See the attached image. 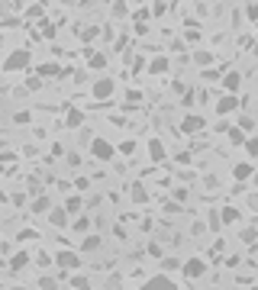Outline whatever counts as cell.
Returning a JSON list of instances; mask_svg holds the SVG:
<instances>
[{
    "instance_id": "obj_1",
    "label": "cell",
    "mask_w": 258,
    "mask_h": 290,
    "mask_svg": "<svg viewBox=\"0 0 258 290\" xmlns=\"http://www.w3.org/2000/svg\"><path fill=\"white\" fill-rule=\"evenodd\" d=\"M3 71H6V74L32 71V55H29V48H13V52L3 58Z\"/></svg>"
},
{
    "instance_id": "obj_2",
    "label": "cell",
    "mask_w": 258,
    "mask_h": 290,
    "mask_svg": "<svg viewBox=\"0 0 258 290\" xmlns=\"http://www.w3.org/2000/svg\"><path fill=\"white\" fill-rule=\"evenodd\" d=\"M239 107H242L239 94H229V91H223V97H216V103H213V110H216V116H220V120L236 116V113H239Z\"/></svg>"
},
{
    "instance_id": "obj_3",
    "label": "cell",
    "mask_w": 258,
    "mask_h": 290,
    "mask_svg": "<svg viewBox=\"0 0 258 290\" xmlns=\"http://www.w3.org/2000/svg\"><path fill=\"white\" fill-rule=\"evenodd\" d=\"M91 158H94V161L110 164L113 158H117V145H113V142H107L104 136H94V139H91Z\"/></svg>"
},
{
    "instance_id": "obj_4",
    "label": "cell",
    "mask_w": 258,
    "mask_h": 290,
    "mask_svg": "<svg viewBox=\"0 0 258 290\" xmlns=\"http://www.w3.org/2000/svg\"><path fill=\"white\" fill-rule=\"evenodd\" d=\"M52 261H55V268L58 271H78L81 268V252H71V248H58L55 255H52Z\"/></svg>"
},
{
    "instance_id": "obj_5",
    "label": "cell",
    "mask_w": 258,
    "mask_h": 290,
    "mask_svg": "<svg viewBox=\"0 0 258 290\" xmlns=\"http://www.w3.org/2000/svg\"><path fill=\"white\" fill-rule=\"evenodd\" d=\"M181 278H191V281H200L207 278V261L200 255H191V258L181 261Z\"/></svg>"
},
{
    "instance_id": "obj_6",
    "label": "cell",
    "mask_w": 258,
    "mask_h": 290,
    "mask_svg": "<svg viewBox=\"0 0 258 290\" xmlns=\"http://www.w3.org/2000/svg\"><path fill=\"white\" fill-rule=\"evenodd\" d=\"M203 129H207V116H200V113H184L181 123H178L181 136H197V133H203Z\"/></svg>"
},
{
    "instance_id": "obj_7",
    "label": "cell",
    "mask_w": 258,
    "mask_h": 290,
    "mask_svg": "<svg viewBox=\"0 0 258 290\" xmlns=\"http://www.w3.org/2000/svg\"><path fill=\"white\" fill-rule=\"evenodd\" d=\"M113 94H117V81H113L110 74H104V78H97L91 84V97H94V100H110Z\"/></svg>"
},
{
    "instance_id": "obj_8",
    "label": "cell",
    "mask_w": 258,
    "mask_h": 290,
    "mask_svg": "<svg viewBox=\"0 0 258 290\" xmlns=\"http://www.w3.org/2000/svg\"><path fill=\"white\" fill-rule=\"evenodd\" d=\"M45 219H49L52 229H68V223H71V216H68V210H65L62 203H58V206L52 203V210L45 213Z\"/></svg>"
},
{
    "instance_id": "obj_9",
    "label": "cell",
    "mask_w": 258,
    "mask_h": 290,
    "mask_svg": "<svg viewBox=\"0 0 258 290\" xmlns=\"http://www.w3.org/2000/svg\"><path fill=\"white\" fill-rule=\"evenodd\" d=\"M220 84H223V91H229V94H239V91H242V71H236V68L223 71Z\"/></svg>"
},
{
    "instance_id": "obj_10",
    "label": "cell",
    "mask_w": 258,
    "mask_h": 290,
    "mask_svg": "<svg viewBox=\"0 0 258 290\" xmlns=\"http://www.w3.org/2000/svg\"><path fill=\"white\" fill-rule=\"evenodd\" d=\"M145 148H148V161H152V164H161V161L168 158V148H165V142H161V139H155V136L145 142Z\"/></svg>"
},
{
    "instance_id": "obj_11",
    "label": "cell",
    "mask_w": 258,
    "mask_h": 290,
    "mask_svg": "<svg viewBox=\"0 0 258 290\" xmlns=\"http://www.w3.org/2000/svg\"><path fill=\"white\" fill-rule=\"evenodd\" d=\"M252 171H255V161H236V164H233V181H236V184L252 181Z\"/></svg>"
},
{
    "instance_id": "obj_12",
    "label": "cell",
    "mask_w": 258,
    "mask_h": 290,
    "mask_svg": "<svg viewBox=\"0 0 258 290\" xmlns=\"http://www.w3.org/2000/svg\"><path fill=\"white\" fill-rule=\"evenodd\" d=\"M148 74H155V78H161V74L171 71V61H168V55H155V58H148Z\"/></svg>"
},
{
    "instance_id": "obj_13",
    "label": "cell",
    "mask_w": 258,
    "mask_h": 290,
    "mask_svg": "<svg viewBox=\"0 0 258 290\" xmlns=\"http://www.w3.org/2000/svg\"><path fill=\"white\" fill-rule=\"evenodd\" d=\"M142 287H145V290H178V284H174L168 274H155V278H148Z\"/></svg>"
},
{
    "instance_id": "obj_14",
    "label": "cell",
    "mask_w": 258,
    "mask_h": 290,
    "mask_svg": "<svg viewBox=\"0 0 258 290\" xmlns=\"http://www.w3.org/2000/svg\"><path fill=\"white\" fill-rule=\"evenodd\" d=\"M100 245H104V239H100V236H91V232H84V239H81L78 252H81V255H94Z\"/></svg>"
},
{
    "instance_id": "obj_15",
    "label": "cell",
    "mask_w": 258,
    "mask_h": 290,
    "mask_svg": "<svg viewBox=\"0 0 258 290\" xmlns=\"http://www.w3.org/2000/svg\"><path fill=\"white\" fill-rule=\"evenodd\" d=\"M68 229L78 232V236H84V232H91V216L87 213H78V216H71V223H68Z\"/></svg>"
},
{
    "instance_id": "obj_16",
    "label": "cell",
    "mask_w": 258,
    "mask_h": 290,
    "mask_svg": "<svg viewBox=\"0 0 258 290\" xmlns=\"http://www.w3.org/2000/svg\"><path fill=\"white\" fill-rule=\"evenodd\" d=\"M29 261H32V255L26 248H19V252L10 255V271H23V268H29Z\"/></svg>"
},
{
    "instance_id": "obj_17",
    "label": "cell",
    "mask_w": 258,
    "mask_h": 290,
    "mask_svg": "<svg viewBox=\"0 0 258 290\" xmlns=\"http://www.w3.org/2000/svg\"><path fill=\"white\" fill-rule=\"evenodd\" d=\"M65 210H68V216H78V213H84V197L81 193H71V197H65Z\"/></svg>"
},
{
    "instance_id": "obj_18",
    "label": "cell",
    "mask_w": 258,
    "mask_h": 290,
    "mask_svg": "<svg viewBox=\"0 0 258 290\" xmlns=\"http://www.w3.org/2000/svg\"><path fill=\"white\" fill-rule=\"evenodd\" d=\"M226 139H229V145L242 148V145H246V139H249V133H246V129H239V126H229V129H226Z\"/></svg>"
},
{
    "instance_id": "obj_19",
    "label": "cell",
    "mask_w": 258,
    "mask_h": 290,
    "mask_svg": "<svg viewBox=\"0 0 258 290\" xmlns=\"http://www.w3.org/2000/svg\"><path fill=\"white\" fill-rule=\"evenodd\" d=\"M129 200H132V203H148V190L145 187H142V184L139 181H132V184H129Z\"/></svg>"
},
{
    "instance_id": "obj_20",
    "label": "cell",
    "mask_w": 258,
    "mask_h": 290,
    "mask_svg": "<svg viewBox=\"0 0 258 290\" xmlns=\"http://www.w3.org/2000/svg\"><path fill=\"white\" fill-rule=\"evenodd\" d=\"M87 68H94V71H107V55L87 48Z\"/></svg>"
},
{
    "instance_id": "obj_21",
    "label": "cell",
    "mask_w": 258,
    "mask_h": 290,
    "mask_svg": "<svg viewBox=\"0 0 258 290\" xmlns=\"http://www.w3.org/2000/svg\"><path fill=\"white\" fill-rule=\"evenodd\" d=\"M29 210H32V213H49V210H52V197L36 193V197H32V203H29Z\"/></svg>"
},
{
    "instance_id": "obj_22",
    "label": "cell",
    "mask_w": 258,
    "mask_h": 290,
    "mask_svg": "<svg viewBox=\"0 0 258 290\" xmlns=\"http://www.w3.org/2000/svg\"><path fill=\"white\" fill-rule=\"evenodd\" d=\"M68 287H74V290H87V287H91V281H87V274L71 271V274H68Z\"/></svg>"
},
{
    "instance_id": "obj_23",
    "label": "cell",
    "mask_w": 258,
    "mask_h": 290,
    "mask_svg": "<svg viewBox=\"0 0 258 290\" xmlns=\"http://www.w3.org/2000/svg\"><path fill=\"white\" fill-rule=\"evenodd\" d=\"M194 65L197 68H210V65H213V52H210V48H197V52H194Z\"/></svg>"
},
{
    "instance_id": "obj_24",
    "label": "cell",
    "mask_w": 258,
    "mask_h": 290,
    "mask_svg": "<svg viewBox=\"0 0 258 290\" xmlns=\"http://www.w3.org/2000/svg\"><path fill=\"white\" fill-rule=\"evenodd\" d=\"M220 216H223V226H233V223H239V219H242V213L236 210V206H223Z\"/></svg>"
},
{
    "instance_id": "obj_25",
    "label": "cell",
    "mask_w": 258,
    "mask_h": 290,
    "mask_svg": "<svg viewBox=\"0 0 258 290\" xmlns=\"http://www.w3.org/2000/svg\"><path fill=\"white\" fill-rule=\"evenodd\" d=\"M65 126L81 129V126H84V113H81V110H68V116H65Z\"/></svg>"
},
{
    "instance_id": "obj_26",
    "label": "cell",
    "mask_w": 258,
    "mask_h": 290,
    "mask_svg": "<svg viewBox=\"0 0 258 290\" xmlns=\"http://www.w3.org/2000/svg\"><path fill=\"white\" fill-rule=\"evenodd\" d=\"M135 148H139V142H135V139H123V142L117 145V151H120V155H126V158H132Z\"/></svg>"
},
{
    "instance_id": "obj_27",
    "label": "cell",
    "mask_w": 258,
    "mask_h": 290,
    "mask_svg": "<svg viewBox=\"0 0 258 290\" xmlns=\"http://www.w3.org/2000/svg\"><path fill=\"white\" fill-rule=\"evenodd\" d=\"M36 74H39V78H55V74H58V65H55V61H45V65H39L36 68Z\"/></svg>"
},
{
    "instance_id": "obj_28",
    "label": "cell",
    "mask_w": 258,
    "mask_h": 290,
    "mask_svg": "<svg viewBox=\"0 0 258 290\" xmlns=\"http://www.w3.org/2000/svg\"><path fill=\"white\" fill-rule=\"evenodd\" d=\"M207 223H210V226H207L210 232H220V229H223V216H220V210H210V213H207Z\"/></svg>"
},
{
    "instance_id": "obj_29",
    "label": "cell",
    "mask_w": 258,
    "mask_h": 290,
    "mask_svg": "<svg viewBox=\"0 0 258 290\" xmlns=\"http://www.w3.org/2000/svg\"><path fill=\"white\" fill-rule=\"evenodd\" d=\"M242 148H246V155H249V158H258V136L249 133V139H246V145H242Z\"/></svg>"
},
{
    "instance_id": "obj_30",
    "label": "cell",
    "mask_w": 258,
    "mask_h": 290,
    "mask_svg": "<svg viewBox=\"0 0 258 290\" xmlns=\"http://www.w3.org/2000/svg\"><path fill=\"white\" fill-rule=\"evenodd\" d=\"M239 239L246 242V245H252V242L258 239V229H255V226H246V229H239Z\"/></svg>"
},
{
    "instance_id": "obj_31",
    "label": "cell",
    "mask_w": 258,
    "mask_h": 290,
    "mask_svg": "<svg viewBox=\"0 0 258 290\" xmlns=\"http://www.w3.org/2000/svg\"><path fill=\"white\" fill-rule=\"evenodd\" d=\"M236 126H239V129H246V133H255V120H252L249 113H242L239 120H236Z\"/></svg>"
},
{
    "instance_id": "obj_32",
    "label": "cell",
    "mask_w": 258,
    "mask_h": 290,
    "mask_svg": "<svg viewBox=\"0 0 258 290\" xmlns=\"http://www.w3.org/2000/svg\"><path fill=\"white\" fill-rule=\"evenodd\" d=\"M36 287H42V290H55V287H58V281L52 278V274H42V278L36 281Z\"/></svg>"
},
{
    "instance_id": "obj_33",
    "label": "cell",
    "mask_w": 258,
    "mask_h": 290,
    "mask_svg": "<svg viewBox=\"0 0 258 290\" xmlns=\"http://www.w3.org/2000/svg\"><path fill=\"white\" fill-rule=\"evenodd\" d=\"M161 268H165V271H181V258H165V255H161Z\"/></svg>"
},
{
    "instance_id": "obj_34",
    "label": "cell",
    "mask_w": 258,
    "mask_h": 290,
    "mask_svg": "<svg viewBox=\"0 0 258 290\" xmlns=\"http://www.w3.org/2000/svg\"><path fill=\"white\" fill-rule=\"evenodd\" d=\"M200 74H203V81H210V84H213V81H220V78H223V71H213V68H203Z\"/></svg>"
},
{
    "instance_id": "obj_35",
    "label": "cell",
    "mask_w": 258,
    "mask_h": 290,
    "mask_svg": "<svg viewBox=\"0 0 258 290\" xmlns=\"http://www.w3.org/2000/svg\"><path fill=\"white\" fill-rule=\"evenodd\" d=\"M26 87H29V91H39V87H42V78H39V74H29V78H26Z\"/></svg>"
},
{
    "instance_id": "obj_36",
    "label": "cell",
    "mask_w": 258,
    "mask_h": 290,
    "mask_svg": "<svg viewBox=\"0 0 258 290\" xmlns=\"http://www.w3.org/2000/svg\"><path fill=\"white\" fill-rule=\"evenodd\" d=\"M113 16H126V0H113Z\"/></svg>"
},
{
    "instance_id": "obj_37",
    "label": "cell",
    "mask_w": 258,
    "mask_h": 290,
    "mask_svg": "<svg viewBox=\"0 0 258 290\" xmlns=\"http://www.w3.org/2000/svg\"><path fill=\"white\" fill-rule=\"evenodd\" d=\"M87 187H91V181H87V177H74V190H78V193H84Z\"/></svg>"
},
{
    "instance_id": "obj_38",
    "label": "cell",
    "mask_w": 258,
    "mask_h": 290,
    "mask_svg": "<svg viewBox=\"0 0 258 290\" xmlns=\"http://www.w3.org/2000/svg\"><path fill=\"white\" fill-rule=\"evenodd\" d=\"M126 100H129V103H139V100H142V91H139V87H132V91H126Z\"/></svg>"
},
{
    "instance_id": "obj_39",
    "label": "cell",
    "mask_w": 258,
    "mask_h": 290,
    "mask_svg": "<svg viewBox=\"0 0 258 290\" xmlns=\"http://www.w3.org/2000/svg\"><path fill=\"white\" fill-rule=\"evenodd\" d=\"M246 13H249V19H252V23H258V3H249Z\"/></svg>"
},
{
    "instance_id": "obj_40",
    "label": "cell",
    "mask_w": 258,
    "mask_h": 290,
    "mask_svg": "<svg viewBox=\"0 0 258 290\" xmlns=\"http://www.w3.org/2000/svg\"><path fill=\"white\" fill-rule=\"evenodd\" d=\"M148 255H152V258H161L165 252H161V245H158V242H152V245H148Z\"/></svg>"
},
{
    "instance_id": "obj_41",
    "label": "cell",
    "mask_w": 258,
    "mask_h": 290,
    "mask_svg": "<svg viewBox=\"0 0 258 290\" xmlns=\"http://www.w3.org/2000/svg\"><path fill=\"white\" fill-rule=\"evenodd\" d=\"M191 158H194L191 151H181V155H178V164H191Z\"/></svg>"
},
{
    "instance_id": "obj_42",
    "label": "cell",
    "mask_w": 258,
    "mask_h": 290,
    "mask_svg": "<svg viewBox=\"0 0 258 290\" xmlns=\"http://www.w3.org/2000/svg\"><path fill=\"white\" fill-rule=\"evenodd\" d=\"M174 200H178V203H184V200H187V190L178 187V190H174Z\"/></svg>"
},
{
    "instance_id": "obj_43",
    "label": "cell",
    "mask_w": 258,
    "mask_h": 290,
    "mask_svg": "<svg viewBox=\"0 0 258 290\" xmlns=\"http://www.w3.org/2000/svg\"><path fill=\"white\" fill-rule=\"evenodd\" d=\"M252 184L258 187V164H255V171H252Z\"/></svg>"
},
{
    "instance_id": "obj_44",
    "label": "cell",
    "mask_w": 258,
    "mask_h": 290,
    "mask_svg": "<svg viewBox=\"0 0 258 290\" xmlns=\"http://www.w3.org/2000/svg\"><path fill=\"white\" fill-rule=\"evenodd\" d=\"M252 55H255V61H258V42H255V45H252Z\"/></svg>"
},
{
    "instance_id": "obj_45",
    "label": "cell",
    "mask_w": 258,
    "mask_h": 290,
    "mask_svg": "<svg viewBox=\"0 0 258 290\" xmlns=\"http://www.w3.org/2000/svg\"><path fill=\"white\" fill-rule=\"evenodd\" d=\"M0 45H3V32H0Z\"/></svg>"
}]
</instances>
